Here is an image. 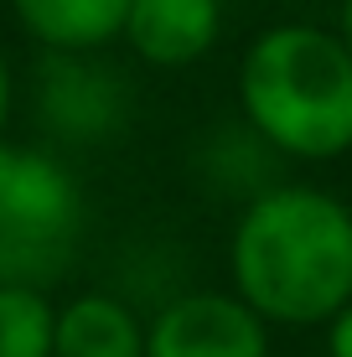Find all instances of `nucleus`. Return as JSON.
<instances>
[{"label":"nucleus","mask_w":352,"mask_h":357,"mask_svg":"<svg viewBox=\"0 0 352 357\" xmlns=\"http://www.w3.org/2000/svg\"><path fill=\"white\" fill-rule=\"evenodd\" d=\"M234 295L280 326H321L352 305V207L321 187H270L228 243Z\"/></svg>","instance_id":"obj_1"},{"label":"nucleus","mask_w":352,"mask_h":357,"mask_svg":"<svg viewBox=\"0 0 352 357\" xmlns=\"http://www.w3.org/2000/svg\"><path fill=\"white\" fill-rule=\"evenodd\" d=\"M238 104L270 151L332 161L352 151V47L311 21L259 31L238 68Z\"/></svg>","instance_id":"obj_2"},{"label":"nucleus","mask_w":352,"mask_h":357,"mask_svg":"<svg viewBox=\"0 0 352 357\" xmlns=\"http://www.w3.org/2000/svg\"><path fill=\"white\" fill-rule=\"evenodd\" d=\"M83 202L52 155L0 140V285L42 290L78 249Z\"/></svg>","instance_id":"obj_3"},{"label":"nucleus","mask_w":352,"mask_h":357,"mask_svg":"<svg viewBox=\"0 0 352 357\" xmlns=\"http://www.w3.org/2000/svg\"><path fill=\"white\" fill-rule=\"evenodd\" d=\"M145 357H270V321L228 290H192L145 326Z\"/></svg>","instance_id":"obj_4"},{"label":"nucleus","mask_w":352,"mask_h":357,"mask_svg":"<svg viewBox=\"0 0 352 357\" xmlns=\"http://www.w3.org/2000/svg\"><path fill=\"white\" fill-rule=\"evenodd\" d=\"M42 114L52 130L72 135V140H99V135L125 125V109H130V89L114 68H99L83 57L57 52L42 73Z\"/></svg>","instance_id":"obj_5"},{"label":"nucleus","mask_w":352,"mask_h":357,"mask_svg":"<svg viewBox=\"0 0 352 357\" xmlns=\"http://www.w3.org/2000/svg\"><path fill=\"white\" fill-rule=\"evenodd\" d=\"M217 31H223L217 0H130L125 16V42L151 68H187L208 57Z\"/></svg>","instance_id":"obj_6"},{"label":"nucleus","mask_w":352,"mask_h":357,"mask_svg":"<svg viewBox=\"0 0 352 357\" xmlns=\"http://www.w3.org/2000/svg\"><path fill=\"white\" fill-rule=\"evenodd\" d=\"M16 16L42 47L83 57L125 36L130 0H16Z\"/></svg>","instance_id":"obj_7"},{"label":"nucleus","mask_w":352,"mask_h":357,"mask_svg":"<svg viewBox=\"0 0 352 357\" xmlns=\"http://www.w3.org/2000/svg\"><path fill=\"white\" fill-rule=\"evenodd\" d=\"M52 357H145V326L114 295H78L57 311Z\"/></svg>","instance_id":"obj_8"},{"label":"nucleus","mask_w":352,"mask_h":357,"mask_svg":"<svg viewBox=\"0 0 352 357\" xmlns=\"http://www.w3.org/2000/svg\"><path fill=\"white\" fill-rule=\"evenodd\" d=\"M57 311L31 285H0V357H52Z\"/></svg>","instance_id":"obj_9"},{"label":"nucleus","mask_w":352,"mask_h":357,"mask_svg":"<svg viewBox=\"0 0 352 357\" xmlns=\"http://www.w3.org/2000/svg\"><path fill=\"white\" fill-rule=\"evenodd\" d=\"M326 357H352V305L326 321Z\"/></svg>","instance_id":"obj_10"},{"label":"nucleus","mask_w":352,"mask_h":357,"mask_svg":"<svg viewBox=\"0 0 352 357\" xmlns=\"http://www.w3.org/2000/svg\"><path fill=\"white\" fill-rule=\"evenodd\" d=\"M6 114H10V73H6V57H0V130H6Z\"/></svg>","instance_id":"obj_11"},{"label":"nucleus","mask_w":352,"mask_h":357,"mask_svg":"<svg viewBox=\"0 0 352 357\" xmlns=\"http://www.w3.org/2000/svg\"><path fill=\"white\" fill-rule=\"evenodd\" d=\"M342 42L352 47V0H342Z\"/></svg>","instance_id":"obj_12"}]
</instances>
